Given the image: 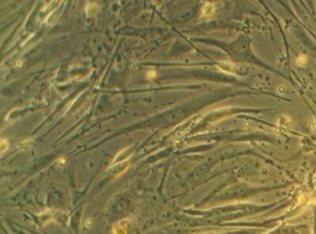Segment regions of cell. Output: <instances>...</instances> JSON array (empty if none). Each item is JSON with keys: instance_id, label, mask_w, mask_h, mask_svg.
<instances>
[{"instance_id": "6da1fadb", "label": "cell", "mask_w": 316, "mask_h": 234, "mask_svg": "<svg viewBox=\"0 0 316 234\" xmlns=\"http://www.w3.org/2000/svg\"><path fill=\"white\" fill-rule=\"evenodd\" d=\"M129 226V220L124 219L113 226V234H127V229Z\"/></svg>"}, {"instance_id": "7a4b0ae2", "label": "cell", "mask_w": 316, "mask_h": 234, "mask_svg": "<svg viewBox=\"0 0 316 234\" xmlns=\"http://www.w3.org/2000/svg\"><path fill=\"white\" fill-rule=\"evenodd\" d=\"M202 11H203V14H204L205 16H208V17H209V16H211V15L213 14V12H214V8H213L212 5L207 4V5L204 6Z\"/></svg>"}, {"instance_id": "3957f363", "label": "cell", "mask_w": 316, "mask_h": 234, "mask_svg": "<svg viewBox=\"0 0 316 234\" xmlns=\"http://www.w3.org/2000/svg\"><path fill=\"white\" fill-rule=\"evenodd\" d=\"M96 9H97L96 4H95V3H91V4H89V5L87 6L86 11H87V13H88L89 15H93V14H95V13H96Z\"/></svg>"}, {"instance_id": "277c9868", "label": "cell", "mask_w": 316, "mask_h": 234, "mask_svg": "<svg viewBox=\"0 0 316 234\" xmlns=\"http://www.w3.org/2000/svg\"><path fill=\"white\" fill-rule=\"evenodd\" d=\"M8 142L5 139H2L1 140V152L2 153L4 152L6 148H8Z\"/></svg>"}, {"instance_id": "5b68a950", "label": "cell", "mask_w": 316, "mask_h": 234, "mask_svg": "<svg viewBox=\"0 0 316 234\" xmlns=\"http://www.w3.org/2000/svg\"><path fill=\"white\" fill-rule=\"evenodd\" d=\"M156 75H157V74L154 71H149L147 73V77L148 78H154V77H156Z\"/></svg>"}]
</instances>
